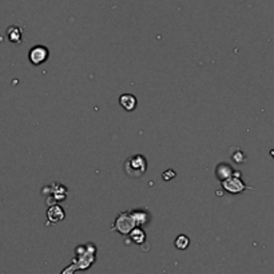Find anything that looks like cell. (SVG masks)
Instances as JSON below:
<instances>
[{
  "mask_svg": "<svg viewBox=\"0 0 274 274\" xmlns=\"http://www.w3.org/2000/svg\"><path fill=\"white\" fill-rule=\"evenodd\" d=\"M175 246L183 250V249H186L189 246V238H187L186 235H179L178 238L175 239Z\"/></svg>",
  "mask_w": 274,
  "mask_h": 274,
  "instance_id": "5",
  "label": "cell"
},
{
  "mask_svg": "<svg viewBox=\"0 0 274 274\" xmlns=\"http://www.w3.org/2000/svg\"><path fill=\"white\" fill-rule=\"evenodd\" d=\"M7 36L10 42H12V43H20V40H22V31L19 30V27H10L7 31Z\"/></svg>",
  "mask_w": 274,
  "mask_h": 274,
  "instance_id": "4",
  "label": "cell"
},
{
  "mask_svg": "<svg viewBox=\"0 0 274 274\" xmlns=\"http://www.w3.org/2000/svg\"><path fill=\"white\" fill-rule=\"evenodd\" d=\"M131 238L134 239L136 243H141L143 242V239H145V234H143V231L141 230V229H136V230H134L131 233Z\"/></svg>",
  "mask_w": 274,
  "mask_h": 274,
  "instance_id": "6",
  "label": "cell"
},
{
  "mask_svg": "<svg viewBox=\"0 0 274 274\" xmlns=\"http://www.w3.org/2000/svg\"><path fill=\"white\" fill-rule=\"evenodd\" d=\"M48 58V51L46 47H42V46H36L30 51V60H31L32 64H42L43 62H46V59Z\"/></svg>",
  "mask_w": 274,
  "mask_h": 274,
  "instance_id": "2",
  "label": "cell"
},
{
  "mask_svg": "<svg viewBox=\"0 0 274 274\" xmlns=\"http://www.w3.org/2000/svg\"><path fill=\"white\" fill-rule=\"evenodd\" d=\"M147 169L146 159L143 158L142 155H134L130 159H127V162L124 163V170L130 177L132 178H139L145 174V171Z\"/></svg>",
  "mask_w": 274,
  "mask_h": 274,
  "instance_id": "1",
  "label": "cell"
},
{
  "mask_svg": "<svg viewBox=\"0 0 274 274\" xmlns=\"http://www.w3.org/2000/svg\"><path fill=\"white\" fill-rule=\"evenodd\" d=\"M171 177H175L174 171H166V173H163V179H165V181L171 179Z\"/></svg>",
  "mask_w": 274,
  "mask_h": 274,
  "instance_id": "7",
  "label": "cell"
},
{
  "mask_svg": "<svg viewBox=\"0 0 274 274\" xmlns=\"http://www.w3.org/2000/svg\"><path fill=\"white\" fill-rule=\"evenodd\" d=\"M119 103L124 110L132 111L136 106V98L134 95H131V94H123V95H120Z\"/></svg>",
  "mask_w": 274,
  "mask_h": 274,
  "instance_id": "3",
  "label": "cell"
}]
</instances>
